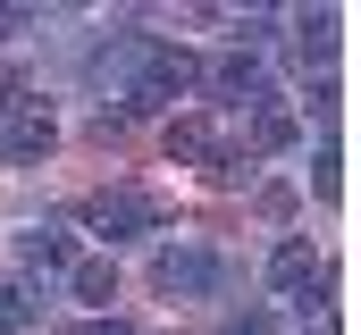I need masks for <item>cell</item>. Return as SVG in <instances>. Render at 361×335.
<instances>
[{"instance_id": "cell-1", "label": "cell", "mask_w": 361, "mask_h": 335, "mask_svg": "<svg viewBox=\"0 0 361 335\" xmlns=\"http://www.w3.org/2000/svg\"><path fill=\"white\" fill-rule=\"evenodd\" d=\"M193 84H202V59H193L185 42H152V59L135 68V84H126V109H118V118H143V109H177Z\"/></svg>"}, {"instance_id": "cell-11", "label": "cell", "mask_w": 361, "mask_h": 335, "mask_svg": "<svg viewBox=\"0 0 361 335\" xmlns=\"http://www.w3.org/2000/svg\"><path fill=\"white\" fill-rule=\"evenodd\" d=\"M68 285H76L85 302H118V260H76V268H68Z\"/></svg>"}, {"instance_id": "cell-13", "label": "cell", "mask_w": 361, "mask_h": 335, "mask_svg": "<svg viewBox=\"0 0 361 335\" xmlns=\"http://www.w3.org/2000/svg\"><path fill=\"white\" fill-rule=\"evenodd\" d=\"M34 25V8H0V34H25Z\"/></svg>"}, {"instance_id": "cell-7", "label": "cell", "mask_w": 361, "mask_h": 335, "mask_svg": "<svg viewBox=\"0 0 361 335\" xmlns=\"http://www.w3.org/2000/svg\"><path fill=\"white\" fill-rule=\"evenodd\" d=\"M152 59V34H118V42H101L85 59V76L92 84H118V101H126V84H135V68Z\"/></svg>"}, {"instance_id": "cell-8", "label": "cell", "mask_w": 361, "mask_h": 335, "mask_svg": "<svg viewBox=\"0 0 361 335\" xmlns=\"http://www.w3.org/2000/svg\"><path fill=\"white\" fill-rule=\"evenodd\" d=\"M59 268H76V244L59 227H25L17 235V277H59Z\"/></svg>"}, {"instance_id": "cell-5", "label": "cell", "mask_w": 361, "mask_h": 335, "mask_svg": "<svg viewBox=\"0 0 361 335\" xmlns=\"http://www.w3.org/2000/svg\"><path fill=\"white\" fill-rule=\"evenodd\" d=\"M59 151V118L42 109V101H8V126H0V160L8 168H34Z\"/></svg>"}, {"instance_id": "cell-2", "label": "cell", "mask_w": 361, "mask_h": 335, "mask_svg": "<svg viewBox=\"0 0 361 335\" xmlns=\"http://www.w3.org/2000/svg\"><path fill=\"white\" fill-rule=\"evenodd\" d=\"M169 151L193 168H210V184H244L252 160H235V134H227V118H177L169 126Z\"/></svg>"}, {"instance_id": "cell-4", "label": "cell", "mask_w": 361, "mask_h": 335, "mask_svg": "<svg viewBox=\"0 0 361 335\" xmlns=\"http://www.w3.org/2000/svg\"><path fill=\"white\" fill-rule=\"evenodd\" d=\"M152 285L169 293V302H202V293H219L227 285V260L202 244H169L160 260H152Z\"/></svg>"}, {"instance_id": "cell-6", "label": "cell", "mask_w": 361, "mask_h": 335, "mask_svg": "<svg viewBox=\"0 0 361 335\" xmlns=\"http://www.w3.org/2000/svg\"><path fill=\"white\" fill-rule=\"evenodd\" d=\"M202 76H210V92H219L227 109H252V101H277V92H269V76H261V59H252V51H227V59H210Z\"/></svg>"}, {"instance_id": "cell-10", "label": "cell", "mask_w": 361, "mask_h": 335, "mask_svg": "<svg viewBox=\"0 0 361 335\" xmlns=\"http://www.w3.org/2000/svg\"><path fill=\"white\" fill-rule=\"evenodd\" d=\"M34 319H42V293L25 277H0V335H34Z\"/></svg>"}, {"instance_id": "cell-12", "label": "cell", "mask_w": 361, "mask_h": 335, "mask_svg": "<svg viewBox=\"0 0 361 335\" xmlns=\"http://www.w3.org/2000/svg\"><path fill=\"white\" fill-rule=\"evenodd\" d=\"M311 184H319V201H336V193H345V176H336V151H319V168H311Z\"/></svg>"}, {"instance_id": "cell-9", "label": "cell", "mask_w": 361, "mask_h": 335, "mask_svg": "<svg viewBox=\"0 0 361 335\" xmlns=\"http://www.w3.org/2000/svg\"><path fill=\"white\" fill-rule=\"evenodd\" d=\"M269 285H277V293H311V285H319V251L302 244V235L277 244V251H269Z\"/></svg>"}, {"instance_id": "cell-14", "label": "cell", "mask_w": 361, "mask_h": 335, "mask_svg": "<svg viewBox=\"0 0 361 335\" xmlns=\"http://www.w3.org/2000/svg\"><path fill=\"white\" fill-rule=\"evenodd\" d=\"M76 335H135L126 319H92V327H76Z\"/></svg>"}, {"instance_id": "cell-3", "label": "cell", "mask_w": 361, "mask_h": 335, "mask_svg": "<svg viewBox=\"0 0 361 335\" xmlns=\"http://www.w3.org/2000/svg\"><path fill=\"white\" fill-rule=\"evenodd\" d=\"M85 227L109 235V244H126V235H160V227H169V201H160V193H135V184H109V193L85 201Z\"/></svg>"}]
</instances>
